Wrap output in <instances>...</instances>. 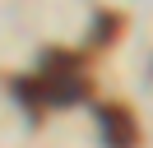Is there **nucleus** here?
Instances as JSON below:
<instances>
[{
	"mask_svg": "<svg viewBox=\"0 0 153 148\" xmlns=\"http://www.w3.org/2000/svg\"><path fill=\"white\" fill-rule=\"evenodd\" d=\"M14 92L28 107H74L88 97V79L84 74H33L14 83Z\"/></svg>",
	"mask_w": 153,
	"mask_h": 148,
	"instance_id": "1",
	"label": "nucleus"
},
{
	"mask_svg": "<svg viewBox=\"0 0 153 148\" xmlns=\"http://www.w3.org/2000/svg\"><path fill=\"white\" fill-rule=\"evenodd\" d=\"M93 120H97V134H102V144H107V148H134L139 130H134V120L125 116V107L102 102V107L93 111Z\"/></svg>",
	"mask_w": 153,
	"mask_h": 148,
	"instance_id": "2",
	"label": "nucleus"
},
{
	"mask_svg": "<svg viewBox=\"0 0 153 148\" xmlns=\"http://www.w3.org/2000/svg\"><path fill=\"white\" fill-rule=\"evenodd\" d=\"M116 33H121V18H116V14H102V18H97V23H93V42H111V37Z\"/></svg>",
	"mask_w": 153,
	"mask_h": 148,
	"instance_id": "3",
	"label": "nucleus"
}]
</instances>
